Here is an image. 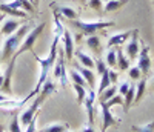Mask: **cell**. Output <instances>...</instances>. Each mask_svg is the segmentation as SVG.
<instances>
[{
	"label": "cell",
	"mask_w": 154,
	"mask_h": 132,
	"mask_svg": "<svg viewBox=\"0 0 154 132\" xmlns=\"http://www.w3.org/2000/svg\"><path fill=\"white\" fill-rule=\"evenodd\" d=\"M31 31V25L29 23H23L20 28L14 32V34H11L6 37V40L3 43V48H2V63H8L12 57L16 56V52L19 51L22 42H23V38L26 37V34Z\"/></svg>",
	"instance_id": "6da1fadb"
},
{
	"label": "cell",
	"mask_w": 154,
	"mask_h": 132,
	"mask_svg": "<svg viewBox=\"0 0 154 132\" xmlns=\"http://www.w3.org/2000/svg\"><path fill=\"white\" fill-rule=\"evenodd\" d=\"M75 29H79L82 35H94L100 29H106L114 26V22H82V20H69Z\"/></svg>",
	"instance_id": "7a4b0ae2"
},
{
	"label": "cell",
	"mask_w": 154,
	"mask_h": 132,
	"mask_svg": "<svg viewBox=\"0 0 154 132\" xmlns=\"http://www.w3.org/2000/svg\"><path fill=\"white\" fill-rule=\"evenodd\" d=\"M45 26H46V23L43 22V23H40L38 26H35V28H32L28 34H26V37L23 38V42H22V45H20V48H19V51L16 52V58H19L23 52H32L34 54V45H35V42H37V38L40 37V34L43 32V29H45Z\"/></svg>",
	"instance_id": "3957f363"
},
{
	"label": "cell",
	"mask_w": 154,
	"mask_h": 132,
	"mask_svg": "<svg viewBox=\"0 0 154 132\" xmlns=\"http://www.w3.org/2000/svg\"><path fill=\"white\" fill-rule=\"evenodd\" d=\"M48 97L45 95V94H42V92H38L37 94V97L32 100V103L29 104V106L25 109V111H22L20 114H19V120H20V124L22 126H25L26 128L29 123H31V120L37 115V112H38V108L42 106V103L46 100Z\"/></svg>",
	"instance_id": "277c9868"
},
{
	"label": "cell",
	"mask_w": 154,
	"mask_h": 132,
	"mask_svg": "<svg viewBox=\"0 0 154 132\" xmlns=\"http://www.w3.org/2000/svg\"><path fill=\"white\" fill-rule=\"evenodd\" d=\"M53 75L56 78H59L63 88H66L68 75H66V69H65V54H63L62 49H59V52H57V60H56L54 68H53Z\"/></svg>",
	"instance_id": "5b68a950"
},
{
	"label": "cell",
	"mask_w": 154,
	"mask_h": 132,
	"mask_svg": "<svg viewBox=\"0 0 154 132\" xmlns=\"http://www.w3.org/2000/svg\"><path fill=\"white\" fill-rule=\"evenodd\" d=\"M16 57H12L9 62H8V66H6V71L3 74V85L0 88V92L8 97L12 95V72H14V66H16Z\"/></svg>",
	"instance_id": "8992f818"
},
{
	"label": "cell",
	"mask_w": 154,
	"mask_h": 132,
	"mask_svg": "<svg viewBox=\"0 0 154 132\" xmlns=\"http://www.w3.org/2000/svg\"><path fill=\"white\" fill-rule=\"evenodd\" d=\"M140 40H139V31L137 29H133V34L130 37V40L126 42V46H125V54L126 57L131 60H136V57L139 56L140 52Z\"/></svg>",
	"instance_id": "52a82bcc"
},
{
	"label": "cell",
	"mask_w": 154,
	"mask_h": 132,
	"mask_svg": "<svg viewBox=\"0 0 154 132\" xmlns=\"http://www.w3.org/2000/svg\"><path fill=\"white\" fill-rule=\"evenodd\" d=\"M100 111H102V132H106L109 128L119 126V120H116L114 114L105 103H99Z\"/></svg>",
	"instance_id": "ba28073f"
},
{
	"label": "cell",
	"mask_w": 154,
	"mask_h": 132,
	"mask_svg": "<svg viewBox=\"0 0 154 132\" xmlns=\"http://www.w3.org/2000/svg\"><path fill=\"white\" fill-rule=\"evenodd\" d=\"M137 68L142 71L143 75H148L151 71V58H149V48L142 43V49H140L139 56H137Z\"/></svg>",
	"instance_id": "9c48e42d"
},
{
	"label": "cell",
	"mask_w": 154,
	"mask_h": 132,
	"mask_svg": "<svg viewBox=\"0 0 154 132\" xmlns=\"http://www.w3.org/2000/svg\"><path fill=\"white\" fill-rule=\"evenodd\" d=\"M96 91L94 89H88L86 97H85V109H86V115H88V124H94V106H96Z\"/></svg>",
	"instance_id": "30bf717a"
},
{
	"label": "cell",
	"mask_w": 154,
	"mask_h": 132,
	"mask_svg": "<svg viewBox=\"0 0 154 132\" xmlns=\"http://www.w3.org/2000/svg\"><path fill=\"white\" fill-rule=\"evenodd\" d=\"M63 54H65V58L66 60H72L74 57V38L71 35V32L68 29L63 31Z\"/></svg>",
	"instance_id": "8fae6325"
},
{
	"label": "cell",
	"mask_w": 154,
	"mask_h": 132,
	"mask_svg": "<svg viewBox=\"0 0 154 132\" xmlns=\"http://www.w3.org/2000/svg\"><path fill=\"white\" fill-rule=\"evenodd\" d=\"M0 12H3V14H6L9 17H20V19H26L28 17V12L26 11L12 6L9 2L8 3H0Z\"/></svg>",
	"instance_id": "7c38bea8"
},
{
	"label": "cell",
	"mask_w": 154,
	"mask_h": 132,
	"mask_svg": "<svg viewBox=\"0 0 154 132\" xmlns=\"http://www.w3.org/2000/svg\"><path fill=\"white\" fill-rule=\"evenodd\" d=\"M131 34H133V29H128V31H125V32L111 35V37L108 38V48H117V46H122L123 43H126L128 40H130Z\"/></svg>",
	"instance_id": "4fadbf2b"
},
{
	"label": "cell",
	"mask_w": 154,
	"mask_h": 132,
	"mask_svg": "<svg viewBox=\"0 0 154 132\" xmlns=\"http://www.w3.org/2000/svg\"><path fill=\"white\" fill-rule=\"evenodd\" d=\"M75 69L79 71V72H80V75L86 80L88 88H89V89H94V86H96V74H94V71H93V69L85 68V66H82V64H79V63L75 64Z\"/></svg>",
	"instance_id": "5bb4252c"
},
{
	"label": "cell",
	"mask_w": 154,
	"mask_h": 132,
	"mask_svg": "<svg viewBox=\"0 0 154 132\" xmlns=\"http://www.w3.org/2000/svg\"><path fill=\"white\" fill-rule=\"evenodd\" d=\"M23 23H20L19 20L16 19H8L2 23V28H0V34H3V35H11V34H14L20 26Z\"/></svg>",
	"instance_id": "9a60e30c"
},
{
	"label": "cell",
	"mask_w": 154,
	"mask_h": 132,
	"mask_svg": "<svg viewBox=\"0 0 154 132\" xmlns=\"http://www.w3.org/2000/svg\"><path fill=\"white\" fill-rule=\"evenodd\" d=\"M75 58H77V62H79V64L85 66V68H88V69H94L96 68V60L89 54H85V52H82V51H77L75 52Z\"/></svg>",
	"instance_id": "2e32d148"
},
{
	"label": "cell",
	"mask_w": 154,
	"mask_h": 132,
	"mask_svg": "<svg viewBox=\"0 0 154 132\" xmlns=\"http://www.w3.org/2000/svg\"><path fill=\"white\" fill-rule=\"evenodd\" d=\"M86 46L91 49V52L93 54H96V56H99L100 52H102V43H100V37L99 35H88L86 37Z\"/></svg>",
	"instance_id": "e0dca14e"
},
{
	"label": "cell",
	"mask_w": 154,
	"mask_h": 132,
	"mask_svg": "<svg viewBox=\"0 0 154 132\" xmlns=\"http://www.w3.org/2000/svg\"><path fill=\"white\" fill-rule=\"evenodd\" d=\"M56 12L57 14H62L63 17H66L68 20H77L79 19V12H77L74 8H69L66 5H60L56 8Z\"/></svg>",
	"instance_id": "ac0fdd59"
},
{
	"label": "cell",
	"mask_w": 154,
	"mask_h": 132,
	"mask_svg": "<svg viewBox=\"0 0 154 132\" xmlns=\"http://www.w3.org/2000/svg\"><path fill=\"white\" fill-rule=\"evenodd\" d=\"M116 52H117V68L120 71H128V69H130V58L123 54L122 46L116 48Z\"/></svg>",
	"instance_id": "d6986e66"
},
{
	"label": "cell",
	"mask_w": 154,
	"mask_h": 132,
	"mask_svg": "<svg viewBox=\"0 0 154 132\" xmlns=\"http://www.w3.org/2000/svg\"><path fill=\"white\" fill-rule=\"evenodd\" d=\"M134 97H136V85H131L128 92L123 95V103H125V112L130 111L131 104L134 103Z\"/></svg>",
	"instance_id": "ffe728a7"
},
{
	"label": "cell",
	"mask_w": 154,
	"mask_h": 132,
	"mask_svg": "<svg viewBox=\"0 0 154 132\" xmlns=\"http://www.w3.org/2000/svg\"><path fill=\"white\" fill-rule=\"evenodd\" d=\"M145 91H146V80H145V77H142V78L139 80L137 86H136V97H134V103H133V104H137L140 100H142Z\"/></svg>",
	"instance_id": "44dd1931"
},
{
	"label": "cell",
	"mask_w": 154,
	"mask_h": 132,
	"mask_svg": "<svg viewBox=\"0 0 154 132\" xmlns=\"http://www.w3.org/2000/svg\"><path fill=\"white\" fill-rule=\"evenodd\" d=\"M105 63L109 69L116 68L117 66V52H116L114 48H108L106 51V56H105Z\"/></svg>",
	"instance_id": "7402d4cb"
},
{
	"label": "cell",
	"mask_w": 154,
	"mask_h": 132,
	"mask_svg": "<svg viewBox=\"0 0 154 132\" xmlns=\"http://www.w3.org/2000/svg\"><path fill=\"white\" fill-rule=\"evenodd\" d=\"M68 78L72 82V85H80V86H85V88H88V83H86V80L80 75V72L77 71V69H71L69 71V75H68Z\"/></svg>",
	"instance_id": "603a6c76"
},
{
	"label": "cell",
	"mask_w": 154,
	"mask_h": 132,
	"mask_svg": "<svg viewBox=\"0 0 154 132\" xmlns=\"http://www.w3.org/2000/svg\"><path fill=\"white\" fill-rule=\"evenodd\" d=\"M100 78H99V88H97V91H96V94H102L106 88H109L111 86V80H109V75H108V71L106 72H103L102 75H99Z\"/></svg>",
	"instance_id": "cb8c5ba5"
},
{
	"label": "cell",
	"mask_w": 154,
	"mask_h": 132,
	"mask_svg": "<svg viewBox=\"0 0 154 132\" xmlns=\"http://www.w3.org/2000/svg\"><path fill=\"white\" fill-rule=\"evenodd\" d=\"M66 130H68V124L66 123H53V124L45 126L38 132H66Z\"/></svg>",
	"instance_id": "d4e9b609"
},
{
	"label": "cell",
	"mask_w": 154,
	"mask_h": 132,
	"mask_svg": "<svg viewBox=\"0 0 154 132\" xmlns=\"http://www.w3.org/2000/svg\"><path fill=\"white\" fill-rule=\"evenodd\" d=\"M114 95H117V88L109 86V88H106L103 92H102V94H99V103H105L109 98H112Z\"/></svg>",
	"instance_id": "484cf974"
},
{
	"label": "cell",
	"mask_w": 154,
	"mask_h": 132,
	"mask_svg": "<svg viewBox=\"0 0 154 132\" xmlns=\"http://www.w3.org/2000/svg\"><path fill=\"white\" fill-rule=\"evenodd\" d=\"M126 2H128V0H109V2H106V3L103 5V11L112 12V11H116V9L122 8L123 5H126Z\"/></svg>",
	"instance_id": "4316f807"
},
{
	"label": "cell",
	"mask_w": 154,
	"mask_h": 132,
	"mask_svg": "<svg viewBox=\"0 0 154 132\" xmlns=\"http://www.w3.org/2000/svg\"><path fill=\"white\" fill-rule=\"evenodd\" d=\"M72 89H74L75 95H77V103H79V104H83L85 97H86V92H88V88L80 86V85H72Z\"/></svg>",
	"instance_id": "83f0119b"
},
{
	"label": "cell",
	"mask_w": 154,
	"mask_h": 132,
	"mask_svg": "<svg viewBox=\"0 0 154 132\" xmlns=\"http://www.w3.org/2000/svg\"><path fill=\"white\" fill-rule=\"evenodd\" d=\"M131 130H133V132H154V118H152L149 123L142 124V126L133 124V126H131Z\"/></svg>",
	"instance_id": "f1b7e54d"
},
{
	"label": "cell",
	"mask_w": 154,
	"mask_h": 132,
	"mask_svg": "<svg viewBox=\"0 0 154 132\" xmlns=\"http://www.w3.org/2000/svg\"><path fill=\"white\" fill-rule=\"evenodd\" d=\"M8 129H9V132H22V124H20V120H19V114L12 115Z\"/></svg>",
	"instance_id": "f546056e"
},
{
	"label": "cell",
	"mask_w": 154,
	"mask_h": 132,
	"mask_svg": "<svg viewBox=\"0 0 154 132\" xmlns=\"http://www.w3.org/2000/svg\"><path fill=\"white\" fill-rule=\"evenodd\" d=\"M105 104L109 108V109H112L114 106H119V104H123V97L122 95H114L112 98H109L108 101H105Z\"/></svg>",
	"instance_id": "4dcf8cb0"
},
{
	"label": "cell",
	"mask_w": 154,
	"mask_h": 132,
	"mask_svg": "<svg viewBox=\"0 0 154 132\" xmlns=\"http://www.w3.org/2000/svg\"><path fill=\"white\" fill-rule=\"evenodd\" d=\"M128 75H130L131 80H140V78L143 77L142 71H140V69L137 68V66H133V68L128 69Z\"/></svg>",
	"instance_id": "1f68e13d"
},
{
	"label": "cell",
	"mask_w": 154,
	"mask_h": 132,
	"mask_svg": "<svg viewBox=\"0 0 154 132\" xmlns=\"http://www.w3.org/2000/svg\"><path fill=\"white\" fill-rule=\"evenodd\" d=\"M19 2L22 3V9L26 11L28 14H34V12H35V6L32 5L31 0H19Z\"/></svg>",
	"instance_id": "d6a6232c"
},
{
	"label": "cell",
	"mask_w": 154,
	"mask_h": 132,
	"mask_svg": "<svg viewBox=\"0 0 154 132\" xmlns=\"http://www.w3.org/2000/svg\"><path fill=\"white\" fill-rule=\"evenodd\" d=\"M96 72H97V75H102L103 72H106L108 71V66H106V63L103 62V60H100V58H97L96 60Z\"/></svg>",
	"instance_id": "836d02e7"
},
{
	"label": "cell",
	"mask_w": 154,
	"mask_h": 132,
	"mask_svg": "<svg viewBox=\"0 0 154 132\" xmlns=\"http://www.w3.org/2000/svg\"><path fill=\"white\" fill-rule=\"evenodd\" d=\"M88 6L91 9H94V11H97V12L103 11V2H102V0H89Z\"/></svg>",
	"instance_id": "e575fe53"
},
{
	"label": "cell",
	"mask_w": 154,
	"mask_h": 132,
	"mask_svg": "<svg viewBox=\"0 0 154 132\" xmlns=\"http://www.w3.org/2000/svg\"><path fill=\"white\" fill-rule=\"evenodd\" d=\"M130 86H131V85L128 83V82H123V83H122V85L117 88V94L123 97V95L126 94V92H128V89H130Z\"/></svg>",
	"instance_id": "d590c367"
},
{
	"label": "cell",
	"mask_w": 154,
	"mask_h": 132,
	"mask_svg": "<svg viewBox=\"0 0 154 132\" xmlns=\"http://www.w3.org/2000/svg\"><path fill=\"white\" fill-rule=\"evenodd\" d=\"M35 124H37V115L32 118V120H31V123L26 126V130H25V132H37V128H35Z\"/></svg>",
	"instance_id": "8d00e7d4"
},
{
	"label": "cell",
	"mask_w": 154,
	"mask_h": 132,
	"mask_svg": "<svg viewBox=\"0 0 154 132\" xmlns=\"http://www.w3.org/2000/svg\"><path fill=\"white\" fill-rule=\"evenodd\" d=\"M108 75H109L111 83H116V82H117V72H116V71H112V69L108 68Z\"/></svg>",
	"instance_id": "74e56055"
},
{
	"label": "cell",
	"mask_w": 154,
	"mask_h": 132,
	"mask_svg": "<svg viewBox=\"0 0 154 132\" xmlns=\"http://www.w3.org/2000/svg\"><path fill=\"white\" fill-rule=\"evenodd\" d=\"M80 132H97L96 129H94V126L93 124H86L85 128H82V130Z\"/></svg>",
	"instance_id": "f35d334b"
},
{
	"label": "cell",
	"mask_w": 154,
	"mask_h": 132,
	"mask_svg": "<svg viewBox=\"0 0 154 132\" xmlns=\"http://www.w3.org/2000/svg\"><path fill=\"white\" fill-rule=\"evenodd\" d=\"M6 100H8V95H5V94H2V92H0V103L6 101Z\"/></svg>",
	"instance_id": "ab89813d"
},
{
	"label": "cell",
	"mask_w": 154,
	"mask_h": 132,
	"mask_svg": "<svg viewBox=\"0 0 154 132\" xmlns=\"http://www.w3.org/2000/svg\"><path fill=\"white\" fill-rule=\"evenodd\" d=\"M40 2V0H32V3H34V6H37V3Z\"/></svg>",
	"instance_id": "60d3db41"
},
{
	"label": "cell",
	"mask_w": 154,
	"mask_h": 132,
	"mask_svg": "<svg viewBox=\"0 0 154 132\" xmlns=\"http://www.w3.org/2000/svg\"><path fill=\"white\" fill-rule=\"evenodd\" d=\"M79 2H80V3H82V5H83V6H85V5H86V0H79Z\"/></svg>",
	"instance_id": "b9f144b4"
},
{
	"label": "cell",
	"mask_w": 154,
	"mask_h": 132,
	"mask_svg": "<svg viewBox=\"0 0 154 132\" xmlns=\"http://www.w3.org/2000/svg\"><path fill=\"white\" fill-rule=\"evenodd\" d=\"M2 22H3V17H2V16H0V23H2Z\"/></svg>",
	"instance_id": "7bdbcfd3"
},
{
	"label": "cell",
	"mask_w": 154,
	"mask_h": 132,
	"mask_svg": "<svg viewBox=\"0 0 154 132\" xmlns=\"http://www.w3.org/2000/svg\"><path fill=\"white\" fill-rule=\"evenodd\" d=\"M0 63H2V56H0ZM0 75H2V72H0Z\"/></svg>",
	"instance_id": "ee69618b"
},
{
	"label": "cell",
	"mask_w": 154,
	"mask_h": 132,
	"mask_svg": "<svg viewBox=\"0 0 154 132\" xmlns=\"http://www.w3.org/2000/svg\"><path fill=\"white\" fill-rule=\"evenodd\" d=\"M102 2H105V3H106V2H109V0H102Z\"/></svg>",
	"instance_id": "f6af8a7d"
},
{
	"label": "cell",
	"mask_w": 154,
	"mask_h": 132,
	"mask_svg": "<svg viewBox=\"0 0 154 132\" xmlns=\"http://www.w3.org/2000/svg\"><path fill=\"white\" fill-rule=\"evenodd\" d=\"M0 132H3V128H0Z\"/></svg>",
	"instance_id": "bcb514c9"
},
{
	"label": "cell",
	"mask_w": 154,
	"mask_h": 132,
	"mask_svg": "<svg viewBox=\"0 0 154 132\" xmlns=\"http://www.w3.org/2000/svg\"><path fill=\"white\" fill-rule=\"evenodd\" d=\"M152 89H154V80H152Z\"/></svg>",
	"instance_id": "7dc6e473"
},
{
	"label": "cell",
	"mask_w": 154,
	"mask_h": 132,
	"mask_svg": "<svg viewBox=\"0 0 154 132\" xmlns=\"http://www.w3.org/2000/svg\"><path fill=\"white\" fill-rule=\"evenodd\" d=\"M31 2H32V0H31ZM32 5H34V3H32Z\"/></svg>",
	"instance_id": "c3c4849f"
},
{
	"label": "cell",
	"mask_w": 154,
	"mask_h": 132,
	"mask_svg": "<svg viewBox=\"0 0 154 132\" xmlns=\"http://www.w3.org/2000/svg\"><path fill=\"white\" fill-rule=\"evenodd\" d=\"M37 132H38V130H37Z\"/></svg>",
	"instance_id": "681fc988"
}]
</instances>
